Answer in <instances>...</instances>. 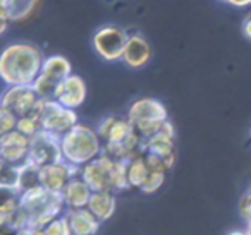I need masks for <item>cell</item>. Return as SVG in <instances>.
Masks as SVG:
<instances>
[{"label": "cell", "instance_id": "cell-1", "mask_svg": "<svg viewBox=\"0 0 251 235\" xmlns=\"http://www.w3.org/2000/svg\"><path fill=\"white\" fill-rule=\"evenodd\" d=\"M43 60L42 50L33 43H11L0 52V79L7 86H31Z\"/></svg>", "mask_w": 251, "mask_h": 235}, {"label": "cell", "instance_id": "cell-2", "mask_svg": "<svg viewBox=\"0 0 251 235\" xmlns=\"http://www.w3.org/2000/svg\"><path fill=\"white\" fill-rule=\"evenodd\" d=\"M64 213H66V208L60 194L49 192L42 186L33 187L19 194V211L12 223V230H19V228L40 230Z\"/></svg>", "mask_w": 251, "mask_h": 235}, {"label": "cell", "instance_id": "cell-3", "mask_svg": "<svg viewBox=\"0 0 251 235\" xmlns=\"http://www.w3.org/2000/svg\"><path fill=\"white\" fill-rule=\"evenodd\" d=\"M62 160L76 168H83L103 153V142L93 127L77 124L60 138Z\"/></svg>", "mask_w": 251, "mask_h": 235}, {"label": "cell", "instance_id": "cell-4", "mask_svg": "<svg viewBox=\"0 0 251 235\" xmlns=\"http://www.w3.org/2000/svg\"><path fill=\"white\" fill-rule=\"evenodd\" d=\"M126 118L129 120V124L133 125V129L141 139H147L153 136L169 120V114L160 100L141 96L129 105Z\"/></svg>", "mask_w": 251, "mask_h": 235}, {"label": "cell", "instance_id": "cell-5", "mask_svg": "<svg viewBox=\"0 0 251 235\" xmlns=\"http://www.w3.org/2000/svg\"><path fill=\"white\" fill-rule=\"evenodd\" d=\"M73 74V66L64 55H49L43 60L42 70L31 84L42 100H53L60 83Z\"/></svg>", "mask_w": 251, "mask_h": 235}, {"label": "cell", "instance_id": "cell-6", "mask_svg": "<svg viewBox=\"0 0 251 235\" xmlns=\"http://www.w3.org/2000/svg\"><path fill=\"white\" fill-rule=\"evenodd\" d=\"M36 112H38L40 122H42V131L50 132L57 138L66 136L74 125L79 124L76 110L62 107L55 100L40 98V101L36 103Z\"/></svg>", "mask_w": 251, "mask_h": 235}, {"label": "cell", "instance_id": "cell-7", "mask_svg": "<svg viewBox=\"0 0 251 235\" xmlns=\"http://www.w3.org/2000/svg\"><path fill=\"white\" fill-rule=\"evenodd\" d=\"M127 38H129V33L122 29L121 26L105 24L95 31L91 43L100 59L107 62H117V60H122Z\"/></svg>", "mask_w": 251, "mask_h": 235}, {"label": "cell", "instance_id": "cell-8", "mask_svg": "<svg viewBox=\"0 0 251 235\" xmlns=\"http://www.w3.org/2000/svg\"><path fill=\"white\" fill-rule=\"evenodd\" d=\"M60 160H62L60 138L45 131H40L36 136H33L26 163L33 165L35 168H43V166H49Z\"/></svg>", "mask_w": 251, "mask_h": 235}, {"label": "cell", "instance_id": "cell-9", "mask_svg": "<svg viewBox=\"0 0 251 235\" xmlns=\"http://www.w3.org/2000/svg\"><path fill=\"white\" fill-rule=\"evenodd\" d=\"M115 160L101 153L98 158L79 168V177L88 184L93 192H101V190H110L112 192V175H114Z\"/></svg>", "mask_w": 251, "mask_h": 235}, {"label": "cell", "instance_id": "cell-10", "mask_svg": "<svg viewBox=\"0 0 251 235\" xmlns=\"http://www.w3.org/2000/svg\"><path fill=\"white\" fill-rule=\"evenodd\" d=\"M143 151L157 155L164 158L174 168L177 160V148H176V129L171 120H167L153 136L143 139Z\"/></svg>", "mask_w": 251, "mask_h": 235}, {"label": "cell", "instance_id": "cell-11", "mask_svg": "<svg viewBox=\"0 0 251 235\" xmlns=\"http://www.w3.org/2000/svg\"><path fill=\"white\" fill-rule=\"evenodd\" d=\"M95 131L100 136L103 146H117L122 144V142L131 141V139L138 136V132L133 129L129 120L126 117H119V115L103 117L97 124Z\"/></svg>", "mask_w": 251, "mask_h": 235}, {"label": "cell", "instance_id": "cell-12", "mask_svg": "<svg viewBox=\"0 0 251 235\" xmlns=\"http://www.w3.org/2000/svg\"><path fill=\"white\" fill-rule=\"evenodd\" d=\"M40 101L33 86H7L0 94V107L12 112L18 118L28 115Z\"/></svg>", "mask_w": 251, "mask_h": 235}, {"label": "cell", "instance_id": "cell-13", "mask_svg": "<svg viewBox=\"0 0 251 235\" xmlns=\"http://www.w3.org/2000/svg\"><path fill=\"white\" fill-rule=\"evenodd\" d=\"M76 175H79V168L60 160V162L40 168V186L49 192L60 194L64 187L69 184V180Z\"/></svg>", "mask_w": 251, "mask_h": 235}, {"label": "cell", "instance_id": "cell-14", "mask_svg": "<svg viewBox=\"0 0 251 235\" xmlns=\"http://www.w3.org/2000/svg\"><path fill=\"white\" fill-rule=\"evenodd\" d=\"M29 142H31V139L21 134L18 129L2 136L0 138V158L9 165H25L28 162Z\"/></svg>", "mask_w": 251, "mask_h": 235}, {"label": "cell", "instance_id": "cell-15", "mask_svg": "<svg viewBox=\"0 0 251 235\" xmlns=\"http://www.w3.org/2000/svg\"><path fill=\"white\" fill-rule=\"evenodd\" d=\"M86 94H88V88L83 77L77 76V74H71L67 79H64L60 83L53 100L62 105V107L76 110V108H79L84 103Z\"/></svg>", "mask_w": 251, "mask_h": 235}, {"label": "cell", "instance_id": "cell-16", "mask_svg": "<svg viewBox=\"0 0 251 235\" xmlns=\"http://www.w3.org/2000/svg\"><path fill=\"white\" fill-rule=\"evenodd\" d=\"M151 59V47L145 36L140 33H133L127 38L124 53H122V62L131 69H141Z\"/></svg>", "mask_w": 251, "mask_h": 235}, {"label": "cell", "instance_id": "cell-17", "mask_svg": "<svg viewBox=\"0 0 251 235\" xmlns=\"http://www.w3.org/2000/svg\"><path fill=\"white\" fill-rule=\"evenodd\" d=\"M91 194H93V190L88 187V184L79 175H76L64 187L60 197H62L66 210H83V208H88Z\"/></svg>", "mask_w": 251, "mask_h": 235}, {"label": "cell", "instance_id": "cell-18", "mask_svg": "<svg viewBox=\"0 0 251 235\" xmlns=\"http://www.w3.org/2000/svg\"><path fill=\"white\" fill-rule=\"evenodd\" d=\"M66 218L73 235H97L101 221L88 208L83 210H66Z\"/></svg>", "mask_w": 251, "mask_h": 235}, {"label": "cell", "instance_id": "cell-19", "mask_svg": "<svg viewBox=\"0 0 251 235\" xmlns=\"http://www.w3.org/2000/svg\"><path fill=\"white\" fill-rule=\"evenodd\" d=\"M88 210L101 221H108L114 216L115 210H117V197L115 192L110 190H101V192H93L90 197V203H88Z\"/></svg>", "mask_w": 251, "mask_h": 235}, {"label": "cell", "instance_id": "cell-20", "mask_svg": "<svg viewBox=\"0 0 251 235\" xmlns=\"http://www.w3.org/2000/svg\"><path fill=\"white\" fill-rule=\"evenodd\" d=\"M126 170H127V184H129V189L140 190L141 187H143V184L147 182L148 175H150V168H148L143 153L136 155L134 158L127 160V162H126Z\"/></svg>", "mask_w": 251, "mask_h": 235}, {"label": "cell", "instance_id": "cell-21", "mask_svg": "<svg viewBox=\"0 0 251 235\" xmlns=\"http://www.w3.org/2000/svg\"><path fill=\"white\" fill-rule=\"evenodd\" d=\"M4 5L7 9L9 21L23 23L38 11L40 0H4Z\"/></svg>", "mask_w": 251, "mask_h": 235}, {"label": "cell", "instance_id": "cell-22", "mask_svg": "<svg viewBox=\"0 0 251 235\" xmlns=\"http://www.w3.org/2000/svg\"><path fill=\"white\" fill-rule=\"evenodd\" d=\"M16 129H18L21 134L28 136L29 139L42 131V122H40V115H38V112H36V107L33 108L28 115L18 118V127Z\"/></svg>", "mask_w": 251, "mask_h": 235}, {"label": "cell", "instance_id": "cell-23", "mask_svg": "<svg viewBox=\"0 0 251 235\" xmlns=\"http://www.w3.org/2000/svg\"><path fill=\"white\" fill-rule=\"evenodd\" d=\"M38 235H73V234H71L66 214H60L59 218H55L50 223H47L43 228H40Z\"/></svg>", "mask_w": 251, "mask_h": 235}, {"label": "cell", "instance_id": "cell-24", "mask_svg": "<svg viewBox=\"0 0 251 235\" xmlns=\"http://www.w3.org/2000/svg\"><path fill=\"white\" fill-rule=\"evenodd\" d=\"M165 179H167V173L151 172V170H150V175H148L147 182H145L143 187L140 189V192H143V194H155L157 190H160V187L165 184Z\"/></svg>", "mask_w": 251, "mask_h": 235}, {"label": "cell", "instance_id": "cell-25", "mask_svg": "<svg viewBox=\"0 0 251 235\" xmlns=\"http://www.w3.org/2000/svg\"><path fill=\"white\" fill-rule=\"evenodd\" d=\"M16 127H18V117L12 112L0 107V138L16 131Z\"/></svg>", "mask_w": 251, "mask_h": 235}, {"label": "cell", "instance_id": "cell-26", "mask_svg": "<svg viewBox=\"0 0 251 235\" xmlns=\"http://www.w3.org/2000/svg\"><path fill=\"white\" fill-rule=\"evenodd\" d=\"M237 211H239V216L243 218L246 223H251V186H250V189L241 196L239 204H237Z\"/></svg>", "mask_w": 251, "mask_h": 235}, {"label": "cell", "instance_id": "cell-27", "mask_svg": "<svg viewBox=\"0 0 251 235\" xmlns=\"http://www.w3.org/2000/svg\"><path fill=\"white\" fill-rule=\"evenodd\" d=\"M241 29H243V35L246 36V40H250L251 42V14H248L246 18H244Z\"/></svg>", "mask_w": 251, "mask_h": 235}, {"label": "cell", "instance_id": "cell-28", "mask_svg": "<svg viewBox=\"0 0 251 235\" xmlns=\"http://www.w3.org/2000/svg\"><path fill=\"white\" fill-rule=\"evenodd\" d=\"M222 2L232 5V7H246V5H251L250 0H222Z\"/></svg>", "mask_w": 251, "mask_h": 235}, {"label": "cell", "instance_id": "cell-29", "mask_svg": "<svg viewBox=\"0 0 251 235\" xmlns=\"http://www.w3.org/2000/svg\"><path fill=\"white\" fill-rule=\"evenodd\" d=\"M7 28H9V21H5V19H0V36L7 31Z\"/></svg>", "mask_w": 251, "mask_h": 235}, {"label": "cell", "instance_id": "cell-30", "mask_svg": "<svg viewBox=\"0 0 251 235\" xmlns=\"http://www.w3.org/2000/svg\"><path fill=\"white\" fill-rule=\"evenodd\" d=\"M0 235H16L12 228H0Z\"/></svg>", "mask_w": 251, "mask_h": 235}, {"label": "cell", "instance_id": "cell-31", "mask_svg": "<svg viewBox=\"0 0 251 235\" xmlns=\"http://www.w3.org/2000/svg\"><path fill=\"white\" fill-rule=\"evenodd\" d=\"M227 235H248L246 230H230Z\"/></svg>", "mask_w": 251, "mask_h": 235}, {"label": "cell", "instance_id": "cell-32", "mask_svg": "<svg viewBox=\"0 0 251 235\" xmlns=\"http://www.w3.org/2000/svg\"><path fill=\"white\" fill-rule=\"evenodd\" d=\"M246 234H248V235H251V223H248V225H246Z\"/></svg>", "mask_w": 251, "mask_h": 235}, {"label": "cell", "instance_id": "cell-33", "mask_svg": "<svg viewBox=\"0 0 251 235\" xmlns=\"http://www.w3.org/2000/svg\"><path fill=\"white\" fill-rule=\"evenodd\" d=\"M4 165H5V162H4V160H2V158H0V170L4 168Z\"/></svg>", "mask_w": 251, "mask_h": 235}, {"label": "cell", "instance_id": "cell-34", "mask_svg": "<svg viewBox=\"0 0 251 235\" xmlns=\"http://www.w3.org/2000/svg\"><path fill=\"white\" fill-rule=\"evenodd\" d=\"M0 2H2V4H4V0H0Z\"/></svg>", "mask_w": 251, "mask_h": 235}, {"label": "cell", "instance_id": "cell-35", "mask_svg": "<svg viewBox=\"0 0 251 235\" xmlns=\"http://www.w3.org/2000/svg\"><path fill=\"white\" fill-rule=\"evenodd\" d=\"M250 4H251V0H250Z\"/></svg>", "mask_w": 251, "mask_h": 235}]
</instances>
